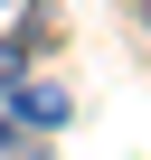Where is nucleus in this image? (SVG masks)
Here are the masks:
<instances>
[{
  "label": "nucleus",
  "instance_id": "f257e3e1",
  "mask_svg": "<svg viewBox=\"0 0 151 160\" xmlns=\"http://www.w3.org/2000/svg\"><path fill=\"white\" fill-rule=\"evenodd\" d=\"M0 104H10V122H29V132H57V122L76 113V94H66V85H47V75H19Z\"/></svg>",
  "mask_w": 151,
  "mask_h": 160
},
{
  "label": "nucleus",
  "instance_id": "f03ea898",
  "mask_svg": "<svg viewBox=\"0 0 151 160\" xmlns=\"http://www.w3.org/2000/svg\"><path fill=\"white\" fill-rule=\"evenodd\" d=\"M19 75H29V47H19V38H0V94H10Z\"/></svg>",
  "mask_w": 151,
  "mask_h": 160
},
{
  "label": "nucleus",
  "instance_id": "7ed1b4c3",
  "mask_svg": "<svg viewBox=\"0 0 151 160\" xmlns=\"http://www.w3.org/2000/svg\"><path fill=\"white\" fill-rule=\"evenodd\" d=\"M0 160H57V151H47L38 132H10V151H0Z\"/></svg>",
  "mask_w": 151,
  "mask_h": 160
},
{
  "label": "nucleus",
  "instance_id": "20e7f679",
  "mask_svg": "<svg viewBox=\"0 0 151 160\" xmlns=\"http://www.w3.org/2000/svg\"><path fill=\"white\" fill-rule=\"evenodd\" d=\"M0 151H10V113H0Z\"/></svg>",
  "mask_w": 151,
  "mask_h": 160
}]
</instances>
